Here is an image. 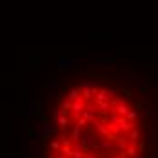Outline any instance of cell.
<instances>
[{
	"label": "cell",
	"mask_w": 158,
	"mask_h": 158,
	"mask_svg": "<svg viewBox=\"0 0 158 158\" xmlns=\"http://www.w3.org/2000/svg\"><path fill=\"white\" fill-rule=\"evenodd\" d=\"M143 126L138 109L113 85L78 82L55 107L48 158H142Z\"/></svg>",
	"instance_id": "obj_1"
}]
</instances>
